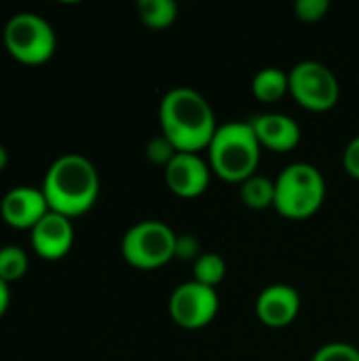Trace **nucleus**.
I'll return each instance as SVG.
<instances>
[{"instance_id":"nucleus-14","label":"nucleus","mask_w":359,"mask_h":361,"mask_svg":"<svg viewBox=\"0 0 359 361\" xmlns=\"http://www.w3.org/2000/svg\"><path fill=\"white\" fill-rule=\"evenodd\" d=\"M252 93L264 104L279 102L290 93V74L281 68H262L252 78Z\"/></svg>"},{"instance_id":"nucleus-2","label":"nucleus","mask_w":359,"mask_h":361,"mask_svg":"<svg viewBox=\"0 0 359 361\" xmlns=\"http://www.w3.org/2000/svg\"><path fill=\"white\" fill-rule=\"evenodd\" d=\"M42 195L51 212L66 218L87 214L99 195V176L95 165L83 154H63L44 173Z\"/></svg>"},{"instance_id":"nucleus-15","label":"nucleus","mask_w":359,"mask_h":361,"mask_svg":"<svg viewBox=\"0 0 359 361\" xmlns=\"http://www.w3.org/2000/svg\"><path fill=\"white\" fill-rule=\"evenodd\" d=\"M239 195H241V201L245 203V207L256 209V212L269 209L275 203V180L254 173L252 178H248L239 184Z\"/></svg>"},{"instance_id":"nucleus-5","label":"nucleus","mask_w":359,"mask_h":361,"mask_svg":"<svg viewBox=\"0 0 359 361\" xmlns=\"http://www.w3.org/2000/svg\"><path fill=\"white\" fill-rule=\"evenodd\" d=\"M2 42L6 53L25 66H40L49 61L57 47L51 23L36 13L13 15L2 30Z\"/></svg>"},{"instance_id":"nucleus-1","label":"nucleus","mask_w":359,"mask_h":361,"mask_svg":"<svg viewBox=\"0 0 359 361\" xmlns=\"http://www.w3.org/2000/svg\"><path fill=\"white\" fill-rule=\"evenodd\" d=\"M161 133L178 152H201L209 146L218 123L209 102L190 87H174L159 106Z\"/></svg>"},{"instance_id":"nucleus-10","label":"nucleus","mask_w":359,"mask_h":361,"mask_svg":"<svg viewBox=\"0 0 359 361\" xmlns=\"http://www.w3.org/2000/svg\"><path fill=\"white\" fill-rule=\"evenodd\" d=\"M47 199L42 188L32 186H15L11 188L0 201V216L2 220L19 231H32L47 214H49Z\"/></svg>"},{"instance_id":"nucleus-23","label":"nucleus","mask_w":359,"mask_h":361,"mask_svg":"<svg viewBox=\"0 0 359 361\" xmlns=\"http://www.w3.org/2000/svg\"><path fill=\"white\" fill-rule=\"evenodd\" d=\"M343 165H345V169H347V173L351 178L359 180V135H355L347 144V148L343 152Z\"/></svg>"},{"instance_id":"nucleus-24","label":"nucleus","mask_w":359,"mask_h":361,"mask_svg":"<svg viewBox=\"0 0 359 361\" xmlns=\"http://www.w3.org/2000/svg\"><path fill=\"white\" fill-rule=\"evenodd\" d=\"M8 305H11V290H8V283L0 279V317L6 313Z\"/></svg>"},{"instance_id":"nucleus-12","label":"nucleus","mask_w":359,"mask_h":361,"mask_svg":"<svg viewBox=\"0 0 359 361\" xmlns=\"http://www.w3.org/2000/svg\"><path fill=\"white\" fill-rule=\"evenodd\" d=\"M300 311V294L294 286L271 283L256 298V315L267 328H288Z\"/></svg>"},{"instance_id":"nucleus-16","label":"nucleus","mask_w":359,"mask_h":361,"mask_svg":"<svg viewBox=\"0 0 359 361\" xmlns=\"http://www.w3.org/2000/svg\"><path fill=\"white\" fill-rule=\"evenodd\" d=\"M138 15L144 25L152 30H163L178 19V4L176 0H140Z\"/></svg>"},{"instance_id":"nucleus-3","label":"nucleus","mask_w":359,"mask_h":361,"mask_svg":"<svg viewBox=\"0 0 359 361\" xmlns=\"http://www.w3.org/2000/svg\"><path fill=\"white\" fill-rule=\"evenodd\" d=\"M260 154L262 146L250 121H229L218 125L207 146V163L212 173L237 184L256 173Z\"/></svg>"},{"instance_id":"nucleus-22","label":"nucleus","mask_w":359,"mask_h":361,"mask_svg":"<svg viewBox=\"0 0 359 361\" xmlns=\"http://www.w3.org/2000/svg\"><path fill=\"white\" fill-rule=\"evenodd\" d=\"M199 256H201V243L195 235H178L176 237V258L197 260Z\"/></svg>"},{"instance_id":"nucleus-20","label":"nucleus","mask_w":359,"mask_h":361,"mask_svg":"<svg viewBox=\"0 0 359 361\" xmlns=\"http://www.w3.org/2000/svg\"><path fill=\"white\" fill-rule=\"evenodd\" d=\"M176 154H178V150L174 148V144H171L163 133L157 135V137H152V140L148 142V146H146V157H148L152 163L163 165V167H167V163H169Z\"/></svg>"},{"instance_id":"nucleus-19","label":"nucleus","mask_w":359,"mask_h":361,"mask_svg":"<svg viewBox=\"0 0 359 361\" xmlns=\"http://www.w3.org/2000/svg\"><path fill=\"white\" fill-rule=\"evenodd\" d=\"M311 361H359V349L349 343H328L320 347Z\"/></svg>"},{"instance_id":"nucleus-4","label":"nucleus","mask_w":359,"mask_h":361,"mask_svg":"<svg viewBox=\"0 0 359 361\" xmlns=\"http://www.w3.org/2000/svg\"><path fill=\"white\" fill-rule=\"evenodd\" d=\"M326 201V180L311 163H292L275 178L273 207L288 220H307Z\"/></svg>"},{"instance_id":"nucleus-25","label":"nucleus","mask_w":359,"mask_h":361,"mask_svg":"<svg viewBox=\"0 0 359 361\" xmlns=\"http://www.w3.org/2000/svg\"><path fill=\"white\" fill-rule=\"evenodd\" d=\"M6 165H8V152H6V148L0 144V171H4Z\"/></svg>"},{"instance_id":"nucleus-17","label":"nucleus","mask_w":359,"mask_h":361,"mask_svg":"<svg viewBox=\"0 0 359 361\" xmlns=\"http://www.w3.org/2000/svg\"><path fill=\"white\" fill-rule=\"evenodd\" d=\"M30 260L23 247L19 245H4L0 247V279L13 283L28 273Z\"/></svg>"},{"instance_id":"nucleus-13","label":"nucleus","mask_w":359,"mask_h":361,"mask_svg":"<svg viewBox=\"0 0 359 361\" xmlns=\"http://www.w3.org/2000/svg\"><path fill=\"white\" fill-rule=\"evenodd\" d=\"M250 125L262 148L273 152H290L300 142V127L294 118L281 112H264L250 118Z\"/></svg>"},{"instance_id":"nucleus-8","label":"nucleus","mask_w":359,"mask_h":361,"mask_svg":"<svg viewBox=\"0 0 359 361\" xmlns=\"http://www.w3.org/2000/svg\"><path fill=\"white\" fill-rule=\"evenodd\" d=\"M220 309L216 288L199 281L180 283L169 296V315L184 330H201L214 322Z\"/></svg>"},{"instance_id":"nucleus-9","label":"nucleus","mask_w":359,"mask_h":361,"mask_svg":"<svg viewBox=\"0 0 359 361\" xmlns=\"http://www.w3.org/2000/svg\"><path fill=\"white\" fill-rule=\"evenodd\" d=\"M209 178L212 167L197 152H178L165 167L167 188L182 199H195L203 195L209 186Z\"/></svg>"},{"instance_id":"nucleus-18","label":"nucleus","mask_w":359,"mask_h":361,"mask_svg":"<svg viewBox=\"0 0 359 361\" xmlns=\"http://www.w3.org/2000/svg\"><path fill=\"white\" fill-rule=\"evenodd\" d=\"M193 273H195V281L216 288L226 275V262L222 256H218L214 252H205L195 260Z\"/></svg>"},{"instance_id":"nucleus-21","label":"nucleus","mask_w":359,"mask_h":361,"mask_svg":"<svg viewBox=\"0 0 359 361\" xmlns=\"http://www.w3.org/2000/svg\"><path fill=\"white\" fill-rule=\"evenodd\" d=\"M294 11H296L300 21L315 23V21H322L328 15L330 0H298L294 4Z\"/></svg>"},{"instance_id":"nucleus-6","label":"nucleus","mask_w":359,"mask_h":361,"mask_svg":"<svg viewBox=\"0 0 359 361\" xmlns=\"http://www.w3.org/2000/svg\"><path fill=\"white\" fill-rule=\"evenodd\" d=\"M176 237L178 235L165 222L144 220L125 233L121 241V254L133 269L152 271L176 258Z\"/></svg>"},{"instance_id":"nucleus-7","label":"nucleus","mask_w":359,"mask_h":361,"mask_svg":"<svg viewBox=\"0 0 359 361\" xmlns=\"http://www.w3.org/2000/svg\"><path fill=\"white\" fill-rule=\"evenodd\" d=\"M292 97L311 112H328L341 97V85L336 74L322 61H298L290 72Z\"/></svg>"},{"instance_id":"nucleus-11","label":"nucleus","mask_w":359,"mask_h":361,"mask_svg":"<svg viewBox=\"0 0 359 361\" xmlns=\"http://www.w3.org/2000/svg\"><path fill=\"white\" fill-rule=\"evenodd\" d=\"M30 233H32L30 237L32 250L36 252V256H40L42 260H51V262L68 256L74 243L72 220L55 212H49Z\"/></svg>"}]
</instances>
